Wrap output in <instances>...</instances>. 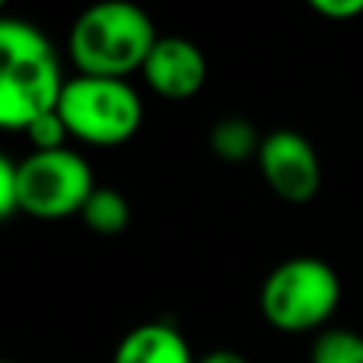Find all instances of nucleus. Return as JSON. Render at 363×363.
Segmentation results:
<instances>
[{
	"instance_id": "1",
	"label": "nucleus",
	"mask_w": 363,
	"mask_h": 363,
	"mask_svg": "<svg viewBox=\"0 0 363 363\" xmlns=\"http://www.w3.org/2000/svg\"><path fill=\"white\" fill-rule=\"evenodd\" d=\"M64 83L45 32L0 16V131H26L38 115L57 108Z\"/></svg>"
},
{
	"instance_id": "2",
	"label": "nucleus",
	"mask_w": 363,
	"mask_h": 363,
	"mask_svg": "<svg viewBox=\"0 0 363 363\" xmlns=\"http://www.w3.org/2000/svg\"><path fill=\"white\" fill-rule=\"evenodd\" d=\"M157 38L153 19L138 4L106 0L77 16L67 45L80 77L125 80L134 70H144Z\"/></svg>"
},
{
	"instance_id": "3",
	"label": "nucleus",
	"mask_w": 363,
	"mask_h": 363,
	"mask_svg": "<svg viewBox=\"0 0 363 363\" xmlns=\"http://www.w3.org/2000/svg\"><path fill=\"white\" fill-rule=\"evenodd\" d=\"M262 315L277 332H315L341 303V281L332 264L313 255H296L277 264L262 284Z\"/></svg>"
},
{
	"instance_id": "4",
	"label": "nucleus",
	"mask_w": 363,
	"mask_h": 363,
	"mask_svg": "<svg viewBox=\"0 0 363 363\" xmlns=\"http://www.w3.org/2000/svg\"><path fill=\"white\" fill-rule=\"evenodd\" d=\"M70 138L93 147H118L144 125V102L128 80L74 77L64 83L57 99Z\"/></svg>"
},
{
	"instance_id": "5",
	"label": "nucleus",
	"mask_w": 363,
	"mask_h": 363,
	"mask_svg": "<svg viewBox=\"0 0 363 363\" xmlns=\"http://www.w3.org/2000/svg\"><path fill=\"white\" fill-rule=\"evenodd\" d=\"M19 211L38 220H64L80 213L89 194L96 191V179L89 163L74 150L29 153L16 172Z\"/></svg>"
},
{
	"instance_id": "6",
	"label": "nucleus",
	"mask_w": 363,
	"mask_h": 363,
	"mask_svg": "<svg viewBox=\"0 0 363 363\" xmlns=\"http://www.w3.org/2000/svg\"><path fill=\"white\" fill-rule=\"evenodd\" d=\"M258 169L271 191L287 204H306L322 185V163L315 147L296 131H271L262 138Z\"/></svg>"
},
{
	"instance_id": "7",
	"label": "nucleus",
	"mask_w": 363,
	"mask_h": 363,
	"mask_svg": "<svg viewBox=\"0 0 363 363\" xmlns=\"http://www.w3.org/2000/svg\"><path fill=\"white\" fill-rule=\"evenodd\" d=\"M144 80L157 96L172 102L191 99L207 83L204 51L188 38H157L150 57L144 61Z\"/></svg>"
},
{
	"instance_id": "8",
	"label": "nucleus",
	"mask_w": 363,
	"mask_h": 363,
	"mask_svg": "<svg viewBox=\"0 0 363 363\" xmlns=\"http://www.w3.org/2000/svg\"><path fill=\"white\" fill-rule=\"evenodd\" d=\"M112 363H198L191 347L166 322H147L138 325L118 341Z\"/></svg>"
},
{
	"instance_id": "9",
	"label": "nucleus",
	"mask_w": 363,
	"mask_h": 363,
	"mask_svg": "<svg viewBox=\"0 0 363 363\" xmlns=\"http://www.w3.org/2000/svg\"><path fill=\"white\" fill-rule=\"evenodd\" d=\"M80 220L86 223V230H93L96 236H118L131 223V204L121 191L115 188H96L89 194V201L83 204Z\"/></svg>"
},
{
	"instance_id": "10",
	"label": "nucleus",
	"mask_w": 363,
	"mask_h": 363,
	"mask_svg": "<svg viewBox=\"0 0 363 363\" xmlns=\"http://www.w3.org/2000/svg\"><path fill=\"white\" fill-rule=\"evenodd\" d=\"M211 150L226 163H245L249 157H258L262 138L255 134L252 121L245 118H223L211 128Z\"/></svg>"
},
{
	"instance_id": "11",
	"label": "nucleus",
	"mask_w": 363,
	"mask_h": 363,
	"mask_svg": "<svg viewBox=\"0 0 363 363\" xmlns=\"http://www.w3.org/2000/svg\"><path fill=\"white\" fill-rule=\"evenodd\" d=\"M309 363H363V335L351 328H325L315 335Z\"/></svg>"
},
{
	"instance_id": "12",
	"label": "nucleus",
	"mask_w": 363,
	"mask_h": 363,
	"mask_svg": "<svg viewBox=\"0 0 363 363\" xmlns=\"http://www.w3.org/2000/svg\"><path fill=\"white\" fill-rule=\"evenodd\" d=\"M26 138L32 144V153H51V150H67V125H64L61 112L51 108V112L38 115L29 128H26Z\"/></svg>"
},
{
	"instance_id": "13",
	"label": "nucleus",
	"mask_w": 363,
	"mask_h": 363,
	"mask_svg": "<svg viewBox=\"0 0 363 363\" xmlns=\"http://www.w3.org/2000/svg\"><path fill=\"white\" fill-rule=\"evenodd\" d=\"M16 172H19V163H13L10 157H4V153H0V220H6L10 213L19 211Z\"/></svg>"
},
{
	"instance_id": "14",
	"label": "nucleus",
	"mask_w": 363,
	"mask_h": 363,
	"mask_svg": "<svg viewBox=\"0 0 363 363\" xmlns=\"http://www.w3.org/2000/svg\"><path fill=\"white\" fill-rule=\"evenodd\" d=\"M309 6H313L319 16L338 19V23L354 19V16H360L363 13V0H309Z\"/></svg>"
},
{
	"instance_id": "15",
	"label": "nucleus",
	"mask_w": 363,
	"mask_h": 363,
	"mask_svg": "<svg viewBox=\"0 0 363 363\" xmlns=\"http://www.w3.org/2000/svg\"><path fill=\"white\" fill-rule=\"evenodd\" d=\"M198 363H249V360H245L239 351H226V347H223V351H211V354H204V357H201Z\"/></svg>"
},
{
	"instance_id": "16",
	"label": "nucleus",
	"mask_w": 363,
	"mask_h": 363,
	"mask_svg": "<svg viewBox=\"0 0 363 363\" xmlns=\"http://www.w3.org/2000/svg\"><path fill=\"white\" fill-rule=\"evenodd\" d=\"M0 363H13V360H0Z\"/></svg>"
},
{
	"instance_id": "17",
	"label": "nucleus",
	"mask_w": 363,
	"mask_h": 363,
	"mask_svg": "<svg viewBox=\"0 0 363 363\" xmlns=\"http://www.w3.org/2000/svg\"><path fill=\"white\" fill-rule=\"evenodd\" d=\"M0 10H4V4H0Z\"/></svg>"
}]
</instances>
